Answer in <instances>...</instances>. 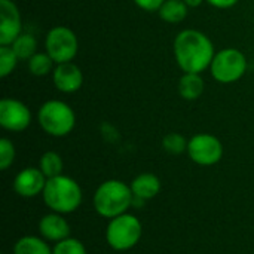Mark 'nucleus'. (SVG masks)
<instances>
[{
	"mask_svg": "<svg viewBox=\"0 0 254 254\" xmlns=\"http://www.w3.org/2000/svg\"><path fill=\"white\" fill-rule=\"evenodd\" d=\"M63 159L57 152H45L39 161V168L40 171L46 176V179H52L57 176L63 174Z\"/></svg>",
	"mask_w": 254,
	"mask_h": 254,
	"instance_id": "nucleus-20",
	"label": "nucleus"
},
{
	"mask_svg": "<svg viewBox=\"0 0 254 254\" xmlns=\"http://www.w3.org/2000/svg\"><path fill=\"white\" fill-rule=\"evenodd\" d=\"M189 140L179 132H170L162 138V149L170 155H182L188 152Z\"/></svg>",
	"mask_w": 254,
	"mask_h": 254,
	"instance_id": "nucleus-21",
	"label": "nucleus"
},
{
	"mask_svg": "<svg viewBox=\"0 0 254 254\" xmlns=\"http://www.w3.org/2000/svg\"><path fill=\"white\" fill-rule=\"evenodd\" d=\"M52 254H86V249L79 240L68 237L55 244Z\"/></svg>",
	"mask_w": 254,
	"mask_h": 254,
	"instance_id": "nucleus-23",
	"label": "nucleus"
},
{
	"mask_svg": "<svg viewBox=\"0 0 254 254\" xmlns=\"http://www.w3.org/2000/svg\"><path fill=\"white\" fill-rule=\"evenodd\" d=\"M13 254H52L46 241L37 237H22L13 246Z\"/></svg>",
	"mask_w": 254,
	"mask_h": 254,
	"instance_id": "nucleus-17",
	"label": "nucleus"
},
{
	"mask_svg": "<svg viewBox=\"0 0 254 254\" xmlns=\"http://www.w3.org/2000/svg\"><path fill=\"white\" fill-rule=\"evenodd\" d=\"M12 49H13V52L16 54V57H18V60L21 61V60H25V61H28L37 51V42H36V39H34V36L33 34H30V33H21L13 42H12V45H9Z\"/></svg>",
	"mask_w": 254,
	"mask_h": 254,
	"instance_id": "nucleus-18",
	"label": "nucleus"
},
{
	"mask_svg": "<svg viewBox=\"0 0 254 254\" xmlns=\"http://www.w3.org/2000/svg\"><path fill=\"white\" fill-rule=\"evenodd\" d=\"M177 89L183 100L195 101L202 95L205 89V83L199 73H183L179 80Z\"/></svg>",
	"mask_w": 254,
	"mask_h": 254,
	"instance_id": "nucleus-15",
	"label": "nucleus"
},
{
	"mask_svg": "<svg viewBox=\"0 0 254 254\" xmlns=\"http://www.w3.org/2000/svg\"><path fill=\"white\" fill-rule=\"evenodd\" d=\"M31 110L27 104L15 98L0 100V125L10 132H22L31 124Z\"/></svg>",
	"mask_w": 254,
	"mask_h": 254,
	"instance_id": "nucleus-9",
	"label": "nucleus"
},
{
	"mask_svg": "<svg viewBox=\"0 0 254 254\" xmlns=\"http://www.w3.org/2000/svg\"><path fill=\"white\" fill-rule=\"evenodd\" d=\"M210 6L217 7V9H229L234 7L240 0H205Z\"/></svg>",
	"mask_w": 254,
	"mask_h": 254,
	"instance_id": "nucleus-26",
	"label": "nucleus"
},
{
	"mask_svg": "<svg viewBox=\"0 0 254 254\" xmlns=\"http://www.w3.org/2000/svg\"><path fill=\"white\" fill-rule=\"evenodd\" d=\"M37 121L48 135L65 137L76 125V115L67 103L61 100H48L39 107Z\"/></svg>",
	"mask_w": 254,
	"mask_h": 254,
	"instance_id": "nucleus-4",
	"label": "nucleus"
},
{
	"mask_svg": "<svg viewBox=\"0 0 254 254\" xmlns=\"http://www.w3.org/2000/svg\"><path fill=\"white\" fill-rule=\"evenodd\" d=\"M129 186L135 198L149 201V199H153L159 193L161 180L152 173H141L132 180Z\"/></svg>",
	"mask_w": 254,
	"mask_h": 254,
	"instance_id": "nucleus-14",
	"label": "nucleus"
},
{
	"mask_svg": "<svg viewBox=\"0 0 254 254\" xmlns=\"http://www.w3.org/2000/svg\"><path fill=\"white\" fill-rule=\"evenodd\" d=\"M188 155L195 164L201 167H211L222 159L223 144L216 135L201 132L189 140Z\"/></svg>",
	"mask_w": 254,
	"mask_h": 254,
	"instance_id": "nucleus-8",
	"label": "nucleus"
},
{
	"mask_svg": "<svg viewBox=\"0 0 254 254\" xmlns=\"http://www.w3.org/2000/svg\"><path fill=\"white\" fill-rule=\"evenodd\" d=\"M43 202L48 208L58 214L76 211L82 204V189L76 180L68 176H57L48 179L42 192Z\"/></svg>",
	"mask_w": 254,
	"mask_h": 254,
	"instance_id": "nucleus-3",
	"label": "nucleus"
},
{
	"mask_svg": "<svg viewBox=\"0 0 254 254\" xmlns=\"http://www.w3.org/2000/svg\"><path fill=\"white\" fill-rule=\"evenodd\" d=\"M247 67V57L240 49L225 48L216 52L210 65V73L219 83H234L246 74Z\"/></svg>",
	"mask_w": 254,
	"mask_h": 254,
	"instance_id": "nucleus-6",
	"label": "nucleus"
},
{
	"mask_svg": "<svg viewBox=\"0 0 254 254\" xmlns=\"http://www.w3.org/2000/svg\"><path fill=\"white\" fill-rule=\"evenodd\" d=\"M39 232L46 241L60 243L70 237V225L63 217V214L51 213L40 219L39 222Z\"/></svg>",
	"mask_w": 254,
	"mask_h": 254,
	"instance_id": "nucleus-13",
	"label": "nucleus"
},
{
	"mask_svg": "<svg viewBox=\"0 0 254 254\" xmlns=\"http://www.w3.org/2000/svg\"><path fill=\"white\" fill-rule=\"evenodd\" d=\"M46 182L48 179L40 168L28 167L16 174L13 180V189L22 198H33L43 192Z\"/></svg>",
	"mask_w": 254,
	"mask_h": 254,
	"instance_id": "nucleus-12",
	"label": "nucleus"
},
{
	"mask_svg": "<svg viewBox=\"0 0 254 254\" xmlns=\"http://www.w3.org/2000/svg\"><path fill=\"white\" fill-rule=\"evenodd\" d=\"M173 52L177 65L183 73H202L210 68L216 55L211 39L195 28L182 30L174 42Z\"/></svg>",
	"mask_w": 254,
	"mask_h": 254,
	"instance_id": "nucleus-1",
	"label": "nucleus"
},
{
	"mask_svg": "<svg viewBox=\"0 0 254 254\" xmlns=\"http://www.w3.org/2000/svg\"><path fill=\"white\" fill-rule=\"evenodd\" d=\"M54 86L63 94L77 92L83 85V73L73 61L57 64L52 71Z\"/></svg>",
	"mask_w": 254,
	"mask_h": 254,
	"instance_id": "nucleus-11",
	"label": "nucleus"
},
{
	"mask_svg": "<svg viewBox=\"0 0 254 254\" xmlns=\"http://www.w3.org/2000/svg\"><path fill=\"white\" fill-rule=\"evenodd\" d=\"M205 0H185V3L192 9V7H198V6H201L202 3H204Z\"/></svg>",
	"mask_w": 254,
	"mask_h": 254,
	"instance_id": "nucleus-27",
	"label": "nucleus"
},
{
	"mask_svg": "<svg viewBox=\"0 0 254 254\" xmlns=\"http://www.w3.org/2000/svg\"><path fill=\"white\" fill-rule=\"evenodd\" d=\"M143 235V226L134 214L124 213L110 219L106 229L107 244L116 252H127L135 247Z\"/></svg>",
	"mask_w": 254,
	"mask_h": 254,
	"instance_id": "nucleus-5",
	"label": "nucleus"
},
{
	"mask_svg": "<svg viewBox=\"0 0 254 254\" xmlns=\"http://www.w3.org/2000/svg\"><path fill=\"white\" fill-rule=\"evenodd\" d=\"M77 36L71 28L65 25L52 27L45 37V52H48L55 64L73 61L77 55Z\"/></svg>",
	"mask_w": 254,
	"mask_h": 254,
	"instance_id": "nucleus-7",
	"label": "nucleus"
},
{
	"mask_svg": "<svg viewBox=\"0 0 254 254\" xmlns=\"http://www.w3.org/2000/svg\"><path fill=\"white\" fill-rule=\"evenodd\" d=\"M189 6L185 3V0H165L162 6L158 9L159 18L168 24H179L185 21L188 16Z\"/></svg>",
	"mask_w": 254,
	"mask_h": 254,
	"instance_id": "nucleus-16",
	"label": "nucleus"
},
{
	"mask_svg": "<svg viewBox=\"0 0 254 254\" xmlns=\"http://www.w3.org/2000/svg\"><path fill=\"white\" fill-rule=\"evenodd\" d=\"M18 61L16 54L9 45H0V77L4 79L12 74Z\"/></svg>",
	"mask_w": 254,
	"mask_h": 254,
	"instance_id": "nucleus-22",
	"label": "nucleus"
},
{
	"mask_svg": "<svg viewBox=\"0 0 254 254\" xmlns=\"http://www.w3.org/2000/svg\"><path fill=\"white\" fill-rule=\"evenodd\" d=\"M15 161V146L9 138L0 140V170L6 171Z\"/></svg>",
	"mask_w": 254,
	"mask_h": 254,
	"instance_id": "nucleus-24",
	"label": "nucleus"
},
{
	"mask_svg": "<svg viewBox=\"0 0 254 254\" xmlns=\"http://www.w3.org/2000/svg\"><path fill=\"white\" fill-rule=\"evenodd\" d=\"M22 33L18 6L12 0H0V45H12Z\"/></svg>",
	"mask_w": 254,
	"mask_h": 254,
	"instance_id": "nucleus-10",
	"label": "nucleus"
},
{
	"mask_svg": "<svg viewBox=\"0 0 254 254\" xmlns=\"http://www.w3.org/2000/svg\"><path fill=\"white\" fill-rule=\"evenodd\" d=\"M140 9L146 12H158V9L162 6L165 0H132Z\"/></svg>",
	"mask_w": 254,
	"mask_h": 254,
	"instance_id": "nucleus-25",
	"label": "nucleus"
},
{
	"mask_svg": "<svg viewBox=\"0 0 254 254\" xmlns=\"http://www.w3.org/2000/svg\"><path fill=\"white\" fill-rule=\"evenodd\" d=\"M54 64H55V61L48 55V52H36L27 61L28 71L36 77H42V76H46V74L52 73L54 68H55Z\"/></svg>",
	"mask_w": 254,
	"mask_h": 254,
	"instance_id": "nucleus-19",
	"label": "nucleus"
},
{
	"mask_svg": "<svg viewBox=\"0 0 254 254\" xmlns=\"http://www.w3.org/2000/svg\"><path fill=\"white\" fill-rule=\"evenodd\" d=\"M94 208L106 219H115L128 211L134 202V193L131 186L121 180L103 182L94 193Z\"/></svg>",
	"mask_w": 254,
	"mask_h": 254,
	"instance_id": "nucleus-2",
	"label": "nucleus"
}]
</instances>
